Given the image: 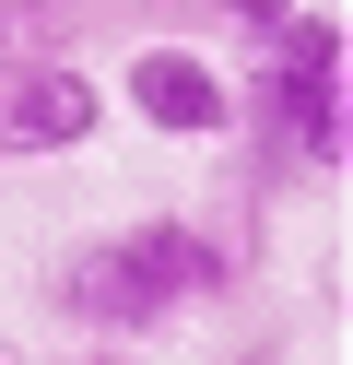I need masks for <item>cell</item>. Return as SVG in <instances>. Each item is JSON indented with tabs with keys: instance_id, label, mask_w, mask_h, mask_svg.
<instances>
[{
	"instance_id": "6da1fadb",
	"label": "cell",
	"mask_w": 353,
	"mask_h": 365,
	"mask_svg": "<svg viewBox=\"0 0 353 365\" xmlns=\"http://www.w3.org/2000/svg\"><path fill=\"white\" fill-rule=\"evenodd\" d=\"M212 294H235V247L212 224H188V212H153L130 236H94V247H71L47 271V307L71 330H94V341H141L165 318L212 307Z\"/></svg>"
},
{
	"instance_id": "7a4b0ae2",
	"label": "cell",
	"mask_w": 353,
	"mask_h": 365,
	"mask_svg": "<svg viewBox=\"0 0 353 365\" xmlns=\"http://www.w3.org/2000/svg\"><path fill=\"white\" fill-rule=\"evenodd\" d=\"M106 106H130V118L165 130V142H235V83H224V59L177 48V36H153V48L118 59V95H106Z\"/></svg>"
},
{
	"instance_id": "3957f363",
	"label": "cell",
	"mask_w": 353,
	"mask_h": 365,
	"mask_svg": "<svg viewBox=\"0 0 353 365\" xmlns=\"http://www.w3.org/2000/svg\"><path fill=\"white\" fill-rule=\"evenodd\" d=\"M106 130V83L83 59H12L0 71V165H47Z\"/></svg>"
},
{
	"instance_id": "277c9868",
	"label": "cell",
	"mask_w": 353,
	"mask_h": 365,
	"mask_svg": "<svg viewBox=\"0 0 353 365\" xmlns=\"http://www.w3.org/2000/svg\"><path fill=\"white\" fill-rule=\"evenodd\" d=\"M235 130H259L271 165H342V59H282L235 95Z\"/></svg>"
},
{
	"instance_id": "5b68a950",
	"label": "cell",
	"mask_w": 353,
	"mask_h": 365,
	"mask_svg": "<svg viewBox=\"0 0 353 365\" xmlns=\"http://www.w3.org/2000/svg\"><path fill=\"white\" fill-rule=\"evenodd\" d=\"M235 48H247L259 71H282V59H342V12H271V0H247V12H235Z\"/></svg>"
},
{
	"instance_id": "8992f818",
	"label": "cell",
	"mask_w": 353,
	"mask_h": 365,
	"mask_svg": "<svg viewBox=\"0 0 353 365\" xmlns=\"http://www.w3.org/2000/svg\"><path fill=\"white\" fill-rule=\"evenodd\" d=\"M71 36H83V12H59V0L0 12V71H12V59H71Z\"/></svg>"
},
{
	"instance_id": "52a82bcc",
	"label": "cell",
	"mask_w": 353,
	"mask_h": 365,
	"mask_svg": "<svg viewBox=\"0 0 353 365\" xmlns=\"http://www.w3.org/2000/svg\"><path fill=\"white\" fill-rule=\"evenodd\" d=\"M71 365H118V354H71Z\"/></svg>"
},
{
	"instance_id": "ba28073f",
	"label": "cell",
	"mask_w": 353,
	"mask_h": 365,
	"mask_svg": "<svg viewBox=\"0 0 353 365\" xmlns=\"http://www.w3.org/2000/svg\"><path fill=\"white\" fill-rule=\"evenodd\" d=\"M0 365H12V341H0Z\"/></svg>"
}]
</instances>
